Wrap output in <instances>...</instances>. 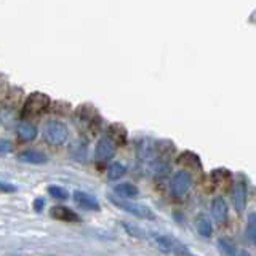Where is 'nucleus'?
Returning a JSON list of instances; mask_svg holds the SVG:
<instances>
[{"instance_id":"obj_4","label":"nucleus","mask_w":256,"mask_h":256,"mask_svg":"<svg viewBox=\"0 0 256 256\" xmlns=\"http://www.w3.org/2000/svg\"><path fill=\"white\" fill-rule=\"evenodd\" d=\"M192 184V176L190 173L188 172H178L174 173V176L172 178V182H170V188H172V194L174 197H182L186 192L189 190Z\"/></svg>"},{"instance_id":"obj_23","label":"nucleus","mask_w":256,"mask_h":256,"mask_svg":"<svg viewBox=\"0 0 256 256\" xmlns=\"http://www.w3.org/2000/svg\"><path fill=\"white\" fill-rule=\"evenodd\" d=\"M238 256H250V253H246V252H240Z\"/></svg>"},{"instance_id":"obj_17","label":"nucleus","mask_w":256,"mask_h":256,"mask_svg":"<svg viewBox=\"0 0 256 256\" xmlns=\"http://www.w3.org/2000/svg\"><path fill=\"white\" fill-rule=\"evenodd\" d=\"M218 246H220V250L224 256H237V250H236V246L232 245L228 238H220L218 240Z\"/></svg>"},{"instance_id":"obj_16","label":"nucleus","mask_w":256,"mask_h":256,"mask_svg":"<svg viewBox=\"0 0 256 256\" xmlns=\"http://www.w3.org/2000/svg\"><path fill=\"white\" fill-rule=\"evenodd\" d=\"M178 162L182 164V165H188V166H200V160L196 154H192V152H184V154L178 158Z\"/></svg>"},{"instance_id":"obj_15","label":"nucleus","mask_w":256,"mask_h":256,"mask_svg":"<svg viewBox=\"0 0 256 256\" xmlns=\"http://www.w3.org/2000/svg\"><path fill=\"white\" fill-rule=\"evenodd\" d=\"M125 172H126L125 165H122V164L116 162V164L109 165V170H108V178H109L110 181L118 180V178H122V176L125 174Z\"/></svg>"},{"instance_id":"obj_20","label":"nucleus","mask_w":256,"mask_h":256,"mask_svg":"<svg viewBox=\"0 0 256 256\" xmlns=\"http://www.w3.org/2000/svg\"><path fill=\"white\" fill-rule=\"evenodd\" d=\"M12 150H13V144H12V141H6V140H2V141H0V156L10 154Z\"/></svg>"},{"instance_id":"obj_1","label":"nucleus","mask_w":256,"mask_h":256,"mask_svg":"<svg viewBox=\"0 0 256 256\" xmlns=\"http://www.w3.org/2000/svg\"><path fill=\"white\" fill-rule=\"evenodd\" d=\"M50 96L40 92H34L28 96L26 102H24L22 108V116H38L44 114V112L50 108Z\"/></svg>"},{"instance_id":"obj_13","label":"nucleus","mask_w":256,"mask_h":256,"mask_svg":"<svg viewBox=\"0 0 256 256\" xmlns=\"http://www.w3.org/2000/svg\"><path fill=\"white\" fill-rule=\"evenodd\" d=\"M196 229L202 237H210L212 236V221L208 220L205 214H198L196 220Z\"/></svg>"},{"instance_id":"obj_6","label":"nucleus","mask_w":256,"mask_h":256,"mask_svg":"<svg viewBox=\"0 0 256 256\" xmlns=\"http://www.w3.org/2000/svg\"><path fill=\"white\" fill-rule=\"evenodd\" d=\"M234 206L237 213H242L245 210V205H246V181L244 178H240L236 181V186H234Z\"/></svg>"},{"instance_id":"obj_7","label":"nucleus","mask_w":256,"mask_h":256,"mask_svg":"<svg viewBox=\"0 0 256 256\" xmlns=\"http://www.w3.org/2000/svg\"><path fill=\"white\" fill-rule=\"evenodd\" d=\"M212 214L214 221L218 224H224L228 221V214H229V208H228V204L226 200L222 197H216L212 204Z\"/></svg>"},{"instance_id":"obj_12","label":"nucleus","mask_w":256,"mask_h":256,"mask_svg":"<svg viewBox=\"0 0 256 256\" xmlns=\"http://www.w3.org/2000/svg\"><path fill=\"white\" fill-rule=\"evenodd\" d=\"M108 138L114 144H125L126 142V130L122 125H110L109 128V136Z\"/></svg>"},{"instance_id":"obj_19","label":"nucleus","mask_w":256,"mask_h":256,"mask_svg":"<svg viewBox=\"0 0 256 256\" xmlns=\"http://www.w3.org/2000/svg\"><path fill=\"white\" fill-rule=\"evenodd\" d=\"M48 192H50V196L54 197V198H60V200L68 198V190L60 188V186H50V188H48Z\"/></svg>"},{"instance_id":"obj_2","label":"nucleus","mask_w":256,"mask_h":256,"mask_svg":"<svg viewBox=\"0 0 256 256\" xmlns=\"http://www.w3.org/2000/svg\"><path fill=\"white\" fill-rule=\"evenodd\" d=\"M68 126L58 122V120H50L44 128V138L52 146H61L68 140Z\"/></svg>"},{"instance_id":"obj_14","label":"nucleus","mask_w":256,"mask_h":256,"mask_svg":"<svg viewBox=\"0 0 256 256\" xmlns=\"http://www.w3.org/2000/svg\"><path fill=\"white\" fill-rule=\"evenodd\" d=\"M116 194L120 196V197H136L140 194L138 192V188L133 186V184L130 182H124V184H118V186H116Z\"/></svg>"},{"instance_id":"obj_3","label":"nucleus","mask_w":256,"mask_h":256,"mask_svg":"<svg viewBox=\"0 0 256 256\" xmlns=\"http://www.w3.org/2000/svg\"><path fill=\"white\" fill-rule=\"evenodd\" d=\"M110 202L116 206L122 208L124 212L130 213L133 216H138V218H144V220H154L156 216L152 213V210L149 206L142 205V204H136V202H125V200H117L110 197Z\"/></svg>"},{"instance_id":"obj_18","label":"nucleus","mask_w":256,"mask_h":256,"mask_svg":"<svg viewBox=\"0 0 256 256\" xmlns=\"http://www.w3.org/2000/svg\"><path fill=\"white\" fill-rule=\"evenodd\" d=\"M246 237L250 240V244L254 245L256 242V214L252 213L248 216V228H246Z\"/></svg>"},{"instance_id":"obj_9","label":"nucleus","mask_w":256,"mask_h":256,"mask_svg":"<svg viewBox=\"0 0 256 256\" xmlns=\"http://www.w3.org/2000/svg\"><path fill=\"white\" fill-rule=\"evenodd\" d=\"M50 214L54 220H61V221H68V222H77L78 216L76 212H72L70 208L62 206V205H56L50 210Z\"/></svg>"},{"instance_id":"obj_11","label":"nucleus","mask_w":256,"mask_h":256,"mask_svg":"<svg viewBox=\"0 0 256 256\" xmlns=\"http://www.w3.org/2000/svg\"><path fill=\"white\" fill-rule=\"evenodd\" d=\"M37 128L32 125V124H28V122H22L18 126V138L21 141H32L37 138Z\"/></svg>"},{"instance_id":"obj_8","label":"nucleus","mask_w":256,"mask_h":256,"mask_svg":"<svg viewBox=\"0 0 256 256\" xmlns=\"http://www.w3.org/2000/svg\"><path fill=\"white\" fill-rule=\"evenodd\" d=\"M74 198H76V202L78 206H82L85 208V210H100V202L96 200L93 196L90 194H86V192H82V190H76V194H74Z\"/></svg>"},{"instance_id":"obj_5","label":"nucleus","mask_w":256,"mask_h":256,"mask_svg":"<svg viewBox=\"0 0 256 256\" xmlns=\"http://www.w3.org/2000/svg\"><path fill=\"white\" fill-rule=\"evenodd\" d=\"M116 154V144L112 142L108 136H104V138H101L98 141V144H96V149H94V158L98 164H104L108 162V160H110L112 157H114Z\"/></svg>"},{"instance_id":"obj_24","label":"nucleus","mask_w":256,"mask_h":256,"mask_svg":"<svg viewBox=\"0 0 256 256\" xmlns=\"http://www.w3.org/2000/svg\"><path fill=\"white\" fill-rule=\"evenodd\" d=\"M192 256H194V254H192Z\"/></svg>"},{"instance_id":"obj_10","label":"nucleus","mask_w":256,"mask_h":256,"mask_svg":"<svg viewBox=\"0 0 256 256\" xmlns=\"http://www.w3.org/2000/svg\"><path fill=\"white\" fill-rule=\"evenodd\" d=\"M20 160H21V162L40 165V164H46L48 157L44 154V152H38V150H24L20 154Z\"/></svg>"},{"instance_id":"obj_22","label":"nucleus","mask_w":256,"mask_h":256,"mask_svg":"<svg viewBox=\"0 0 256 256\" xmlns=\"http://www.w3.org/2000/svg\"><path fill=\"white\" fill-rule=\"evenodd\" d=\"M44 205H45V200L44 198H37L36 202H34V210L36 212H42Z\"/></svg>"},{"instance_id":"obj_21","label":"nucleus","mask_w":256,"mask_h":256,"mask_svg":"<svg viewBox=\"0 0 256 256\" xmlns=\"http://www.w3.org/2000/svg\"><path fill=\"white\" fill-rule=\"evenodd\" d=\"M0 192H8V194H13V192H16V186L0 181Z\"/></svg>"}]
</instances>
